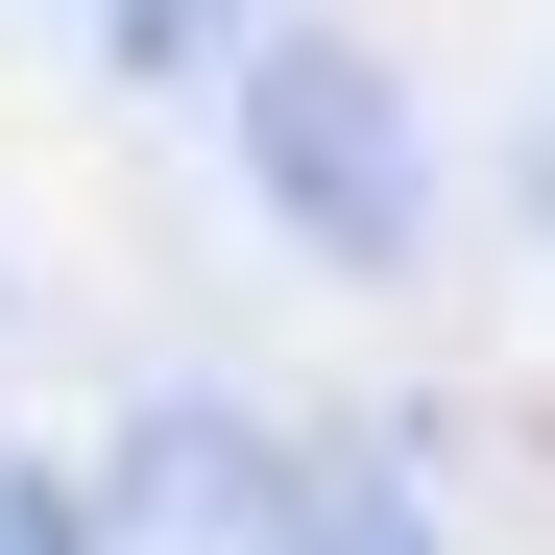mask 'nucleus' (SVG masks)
Wrapping results in <instances>:
<instances>
[{"label":"nucleus","mask_w":555,"mask_h":555,"mask_svg":"<svg viewBox=\"0 0 555 555\" xmlns=\"http://www.w3.org/2000/svg\"><path fill=\"white\" fill-rule=\"evenodd\" d=\"M291 555H435L411 459H314V483H291Z\"/></svg>","instance_id":"nucleus-3"},{"label":"nucleus","mask_w":555,"mask_h":555,"mask_svg":"<svg viewBox=\"0 0 555 555\" xmlns=\"http://www.w3.org/2000/svg\"><path fill=\"white\" fill-rule=\"evenodd\" d=\"M218 145H242V194L291 218L314 266H387L435 242V145H411V73L362 49V25H242V73H218Z\"/></svg>","instance_id":"nucleus-1"},{"label":"nucleus","mask_w":555,"mask_h":555,"mask_svg":"<svg viewBox=\"0 0 555 555\" xmlns=\"http://www.w3.org/2000/svg\"><path fill=\"white\" fill-rule=\"evenodd\" d=\"M291 483H314V459L266 435V411L169 387V411H121V459H98V555H291Z\"/></svg>","instance_id":"nucleus-2"},{"label":"nucleus","mask_w":555,"mask_h":555,"mask_svg":"<svg viewBox=\"0 0 555 555\" xmlns=\"http://www.w3.org/2000/svg\"><path fill=\"white\" fill-rule=\"evenodd\" d=\"M0 555H98V483L73 459H0Z\"/></svg>","instance_id":"nucleus-5"},{"label":"nucleus","mask_w":555,"mask_h":555,"mask_svg":"<svg viewBox=\"0 0 555 555\" xmlns=\"http://www.w3.org/2000/svg\"><path fill=\"white\" fill-rule=\"evenodd\" d=\"M531 218H555V121H531Z\"/></svg>","instance_id":"nucleus-6"},{"label":"nucleus","mask_w":555,"mask_h":555,"mask_svg":"<svg viewBox=\"0 0 555 555\" xmlns=\"http://www.w3.org/2000/svg\"><path fill=\"white\" fill-rule=\"evenodd\" d=\"M73 25H98L121 73H218V25H242V0H73Z\"/></svg>","instance_id":"nucleus-4"}]
</instances>
